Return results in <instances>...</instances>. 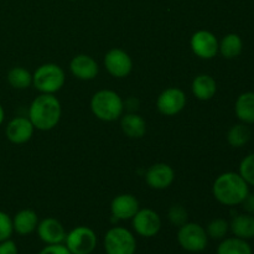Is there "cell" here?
Masks as SVG:
<instances>
[{
  "instance_id": "obj_5",
  "label": "cell",
  "mask_w": 254,
  "mask_h": 254,
  "mask_svg": "<svg viewBox=\"0 0 254 254\" xmlns=\"http://www.w3.org/2000/svg\"><path fill=\"white\" fill-rule=\"evenodd\" d=\"M106 254H135L136 240L133 233L124 227L111 228L104 235Z\"/></svg>"
},
{
  "instance_id": "obj_8",
  "label": "cell",
  "mask_w": 254,
  "mask_h": 254,
  "mask_svg": "<svg viewBox=\"0 0 254 254\" xmlns=\"http://www.w3.org/2000/svg\"><path fill=\"white\" fill-rule=\"evenodd\" d=\"M131 226L136 235L144 238H151L160 232L161 218L151 208H139L135 216L131 218Z\"/></svg>"
},
{
  "instance_id": "obj_30",
  "label": "cell",
  "mask_w": 254,
  "mask_h": 254,
  "mask_svg": "<svg viewBox=\"0 0 254 254\" xmlns=\"http://www.w3.org/2000/svg\"><path fill=\"white\" fill-rule=\"evenodd\" d=\"M39 254H72L67 250L64 243L60 245H46V247L42 248Z\"/></svg>"
},
{
  "instance_id": "obj_2",
  "label": "cell",
  "mask_w": 254,
  "mask_h": 254,
  "mask_svg": "<svg viewBox=\"0 0 254 254\" xmlns=\"http://www.w3.org/2000/svg\"><path fill=\"white\" fill-rule=\"evenodd\" d=\"M212 193L222 205L237 206L247 197L250 188L240 174L223 173L213 183Z\"/></svg>"
},
{
  "instance_id": "obj_22",
  "label": "cell",
  "mask_w": 254,
  "mask_h": 254,
  "mask_svg": "<svg viewBox=\"0 0 254 254\" xmlns=\"http://www.w3.org/2000/svg\"><path fill=\"white\" fill-rule=\"evenodd\" d=\"M243 50V41L240 35L227 34L218 45V51L225 59H236Z\"/></svg>"
},
{
  "instance_id": "obj_13",
  "label": "cell",
  "mask_w": 254,
  "mask_h": 254,
  "mask_svg": "<svg viewBox=\"0 0 254 254\" xmlns=\"http://www.w3.org/2000/svg\"><path fill=\"white\" fill-rule=\"evenodd\" d=\"M36 231L40 240L44 243H46V245H60V243H64L67 235L64 225L59 220L52 217L40 221Z\"/></svg>"
},
{
  "instance_id": "obj_23",
  "label": "cell",
  "mask_w": 254,
  "mask_h": 254,
  "mask_svg": "<svg viewBox=\"0 0 254 254\" xmlns=\"http://www.w3.org/2000/svg\"><path fill=\"white\" fill-rule=\"evenodd\" d=\"M217 254H253V252L247 241L238 237H231L226 238L218 245Z\"/></svg>"
},
{
  "instance_id": "obj_27",
  "label": "cell",
  "mask_w": 254,
  "mask_h": 254,
  "mask_svg": "<svg viewBox=\"0 0 254 254\" xmlns=\"http://www.w3.org/2000/svg\"><path fill=\"white\" fill-rule=\"evenodd\" d=\"M240 175L248 185L254 186V153L247 155L241 161Z\"/></svg>"
},
{
  "instance_id": "obj_7",
  "label": "cell",
  "mask_w": 254,
  "mask_h": 254,
  "mask_svg": "<svg viewBox=\"0 0 254 254\" xmlns=\"http://www.w3.org/2000/svg\"><path fill=\"white\" fill-rule=\"evenodd\" d=\"M97 242V235L87 226L74 227L64 238V246L72 254H92L96 250Z\"/></svg>"
},
{
  "instance_id": "obj_25",
  "label": "cell",
  "mask_w": 254,
  "mask_h": 254,
  "mask_svg": "<svg viewBox=\"0 0 254 254\" xmlns=\"http://www.w3.org/2000/svg\"><path fill=\"white\" fill-rule=\"evenodd\" d=\"M251 130L247 124H236L228 130L227 141L232 148H242L250 141Z\"/></svg>"
},
{
  "instance_id": "obj_10",
  "label": "cell",
  "mask_w": 254,
  "mask_h": 254,
  "mask_svg": "<svg viewBox=\"0 0 254 254\" xmlns=\"http://www.w3.org/2000/svg\"><path fill=\"white\" fill-rule=\"evenodd\" d=\"M217 37L207 30H198L191 36L190 46L193 54L202 60H211L218 54Z\"/></svg>"
},
{
  "instance_id": "obj_12",
  "label": "cell",
  "mask_w": 254,
  "mask_h": 254,
  "mask_svg": "<svg viewBox=\"0 0 254 254\" xmlns=\"http://www.w3.org/2000/svg\"><path fill=\"white\" fill-rule=\"evenodd\" d=\"M175 180V171L165 163H156L151 165L145 173V181L149 188L154 190H165Z\"/></svg>"
},
{
  "instance_id": "obj_20",
  "label": "cell",
  "mask_w": 254,
  "mask_h": 254,
  "mask_svg": "<svg viewBox=\"0 0 254 254\" xmlns=\"http://www.w3.org/2000/svg\"><path fill=\"white\" fill-rule=\"evenodd\" d=\"M230 230L235 237L246 241L251 240L254 237V216L250 213L235 216L230 223Z\"/></svg>"
},
{
  "instance_id": "obj_31",
  "label": "cell",
  "mask_w": 254,
  "mask_h": 254,
  "mask_svg": "<svg viewBox=\"0 0 254 254\" xmlns=\"http://www.w3.org/2000/svg\"><path fill=\"white\" fill-rule=\"evenodd\" d=\"M0 254H17L16 243L10 238L0 242Z\"/></svg>"
},
{
  "instance_id": "obj_32",
  "label": "cell",
  "mask_w": 254,
  "mask_h": 254,
  "mask_svg": "<svg viewBox=\"0 0 254 254\" xmlns=\"http://www.w3.org/2000/svg\"><path fill=\"white\" fill-rule=\"evenodd\" d=\"M243 208L250 215H254V193H248L247 197L242 202Z\"/></svg>"
},
{
  "instance_id": "obj_28",
  "label": "cell",
  "mask_w": 254,
  "mask_h": 254,
  "mask_svg": "<svg viewBox=\"0 0 254 254\" xmlns=\"http://www.w3.org/2000/svg\"><path fill=\"white\" fill-rule=\"evenodd\" d=\"M168 218L171 225L176 226V227H181V226L188 222V211L181 205H173L169 210Z\"/></svg>"
},
{
  "instance_id": "obj_29",
  "label": "cell",
  "mask_w": 254,
  "mask_h": 254,
  "mask_svg": "<svg viewBox=\"0 0 254 254\" xmlns=\"http://www.w3.org/2000/svg\"><path fill=\"white\" fill-rule=\"evenodd\" d=\"M14 228H12V220L7 213L0 211V242L9 240L11 237Z\"/></svg>"
},
{
  "instance_id": "obj_24",
  "label": "cell",
  "mask_w": 254,
  "mask_h": 254,
  "mask_svg": "<svg viewBox=\"0 0 254 254\" xmlns=\"http://www.w3.org/2000/svg\"><path fill=\"white\" fill-rule=\"evenodd\" d=\"M7 82L15 89H26L32 84V74L24 67H14L7 73Z\"/></svg>"
},
{
  "instance_id": "obj_3",
  "label": "cell",
  "mask_w": 254,
  "mask_h": 254,
  "mask_svg": "<svg viewBox=\"0 0 254 254\" xmlns=\"http://www.w3.org/2000/svg\"><path fill=\"white\" fill-rule=\"evenodd\" d=\"M92 113L103 122H114L123 116L124 102L117 92L102 89L91 99Z\"/></svg>"
},
{
  "instance_id": "obj_14",
  "label": "cell",
  "mask_w": 254,
  "mask_h": 254,
  "mask_svg": "<svg viewBox=\"0 0 254 254\" xmlns=\"http://www.w3.org/2000/svg\"><path fill=\"white\" fill-rule=\"evenodd\" d=\"M139 201L130 193H122L116 196L111 203V212L116 220H131L139 211Z\"/></svg>"
},
{
  "instance_id": "obj_21",
  "label": "cell",
  "mask_w": 254,
  "mask_h": 254,
  "mask_svg": "<svg viewBox=\"0 0 254 254\" xmlns=\"http://www.w3.org/2000/svg\"><path fill=\"white\" fill-rule=\"evenodd\" d=\"M235 112L242 123H254V92H245L238 97L235 104Z\"/></svg>"
},
{
  "instance_id": "obj_15",
  "label": "cell",
  "mask_w": 254,
  "mask_h": 254,
  "mask_svg": "<svg viewBox=\"0 0 254 254\" xmlns=\"http://www.w3.org/2000/svg\"><path fill=\"white\" fill-rule=\"evenodd\" d=\"M69 71L76 78L82 81H91L97 77L99 72L98 64L93 57L88 55H77L69 62Z\"/></svg>"
},
{
  "instance_id": "obj_9",
  "label": "cell",
  "mask_w": 254,
  "mask_h": 254,
  "mask_svg": "<svg viewBox=\"0 0 254 254\" xmlns=\"http://www.w3.org/2000/svg\"><path fill=\"white\" fill-rule=\"evenodd\" d=\"M186 106V94L183 89L170 87L159 94L156 99V108L163 116L171 117L180 113Z\"/></svg>"
},
{
  "instance_id": "obj_1",
  "label": "cell",
  "mask_w": 254,
  "mask_h": 254,
  "mask_svg": "<svg viewBox=\"0 0 254 254\" xmlns=\"http://www.w3.org/2000/svg\"><path fill=\"white\" fill-rule=\"evenodd\" d=\"M61 103L55 94L41 93L29 107V119L37 130L54 129L61 119Z\"/></svg>"
},
{
  "instance_id": "obj_33",
  "label": "cell",
  "mask_w": 254,
  "mask_h": 254,
  "mask_svg": "<svg viewBox=\"0 0 254 254\" xmlns=\"http://www.w3.org/2000/svg\"><path fill=\"white\" fill-rule=\"evenodd\" d=\"M4 118H5V112H4V108L1 107V104H0V126H1L2 122H4Z\"/></svg>"
},
{
  "instance_id": "obj_11",
  "label": "cell",
  "mask_w": 254,
  "mask_h": 254,
  "mask_svg": "<svg viewBox=\"0 0 254 254\" xmlns=\"http://www.w3.org/2000/svg\"><path fill=\"white\" fill-rule=\"evenodd\" d=\"M104 67L111 76L124 78L133 69L131 57L122 49H112L104 56Z\"/></svg>"
},
{
  "instance_id": "obj_18",
  "label": "cell",
  "mask_w": 254,
  "mask_h": 254,
  "mask_svg": "<svg viewBox=\"0 0 254 254\" xmlns=\"http://www.w3.org/2000/svg\"><path fill=\"white\" fill-rule=\"evenodd\" d=\"M193 96L200 101H210L217 92V83L210 74H198L191 84Z\"/></svg>"
},
{
  "instance_id": "obj_4",
  "label": "cell",
  "mask_w": 254,
  "mask_h": 254,
  "mask_svg": "<svg viewBox=\"0 0 254 254\" xmlns=\"http://www.w3.org/2000/svg\"><path fill=\"white\" fill-rule=\"evenodd\" d=\"M66 74L56 64H45L32 74V84L40 93L55 94L64 87Z\"/></svg>"
},
{
  "instance_id": "obj_17",
  "label": "cell",
  "mask_w": 254,
  "mask_h": 254,
  "mask_svg": "<svg viewBox=\"0 0 254 254\" xmlns=\"http://www.w3.org/2000/svg\"><path fill=\"white\" fill-rule=\"evenodd\" d=\"M37 225H39L37 213L30 208L19 211L12 218V228L20 236L31 235L34 231H36Z\"/></svg>"
},
{
  "instance_id": "obj_26",
  "label": "cell",
  "mask_w": 254,
  "mask_h": 254,
  "mask_svg": "<svg viewBox=\"0 0 254 254\" xmlns=\"http://www.w3.org/2000/svg\"><path fill=\"white\" fill-rule=\"evenodd\" d=\"M230 230V223L223 218H215L207 225L206 232L212 240H223Z\"/></svg>"
},
{
  "instance_id": "obj_16",
  "label": "cell",
  "mask_w": 254,
  "mask_h": 254,
  "mask_svg": "<svg viewBox=\"0 0 254 254\" xmlns=\"http://www.w3.org/2000/svg\"><path fill=\"white\" fill-rule=\"evenodd\" d=\"M34 126L26 117H16L11 119L6 127V138L14 144H25L34 135Z\"/></svg>"
},
{
  "instance_id": "obj_6",
  "label": "cell",
  "mask_w": 254,
  "mask_h": 254,
  "mask_svg": "<svg viewBox=\"0 0 254 254\" xmlns=\"http://www.w3.org/2000/svg\"><path fill=\"white\" fill-rule=\"evenodd\" d=\"M178 242L183 250L190 253H200L208 245V236L205 228L195 222H186L178 231Z\"/></svg>"
},
{
  "instance_id": "obj_19",
  "label": "cell",
  "mask_w": 254,
  "mask_h": 254,
  "mask_svg": "<svg viewBox=\"0 0 254 254\" xmlns=\"http://www.w3.org/2000/svg\"><path fill=\"white\" fill-rule=\"evenodd\" d=\"M121 127L123 133L131 139L143 138L146 133V122L136 113H128L121 117Z\"/></svg>"
}]
</instances>
